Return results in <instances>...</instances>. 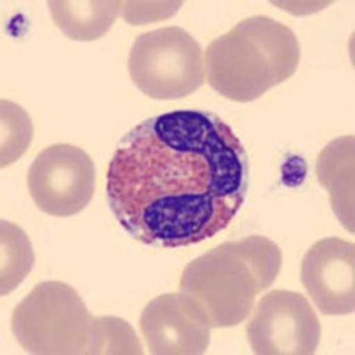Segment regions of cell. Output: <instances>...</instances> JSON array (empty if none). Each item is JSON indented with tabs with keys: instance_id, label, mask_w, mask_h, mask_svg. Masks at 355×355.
I'll return each mask as SVG.
<instances>
[{
	"instance_id": "cell-4",
	"label": "cell",
	"mask_w": 355,
	"mask_h": 355,
	"mask_svg": "<svg viewBox=\"0 0 355 355\" xmlns=\"http://www.w3.org/2000/svg\"><path fill=\"white\" fill-rule=\"evenodd\" d=\"M93 316L75 288L61 281H44L15 307L11 329L28 354H84Z\"/></svg>"
},
{
	"instance_id": "cell-9",
	"label": "cell",
	"mask_w": 355,
	"mask_h": 355,
	"mask_svg": "<svg viewBox=\"0 0 355 355\" xmlns=\"http://www.w3.org/2000/svg\"><path fill=\"white\" fill-rule=\"evenodd\" d=\"M300 279L322 315H352L355 309V245L336 236L318 240L304 256Z\"/></svg>"
},
{
	"instance_id": "cell-2",
	"label": "cell",
	"mask_w": 355,
	"mask_h": 355,
	"mask_svg": "<svg viewBox=\"0 0 355 355\" xmlns=\"http://www.w3.org/2000/svg\"><path fill=\"white\" fill-rule=\"evenodd\" d=\"M283 252L261 234L224 242L189 263L180 291L198 300L211 329L234 327L249 318L254 300L277 279Z\"/></svg>"
},
{
	"instance_id": "cell-14",
	"label": "cell",
	"mask_w": 355,
	"mask_h": 355,
	"mask_svg": "<svg viewBox=\"0 0 355 355\" xmlns=\"http://www.w3.org/2000/svg\"><path fill=\"white\" fill-rule=\"evenodd\" d=\"M33 121L9 100L0 101V166L8 167L24 157L33 141Z\"/></svg>"
},
{
	"instance_id": "cell-8",
	"label": "cell",
	"mask_w": 355,
	"mask_h": 355,
	"mask_svg": "<svg viewBox=\"0 0 355 355\" xmlns=\"http://www.w3.org/2000/svg\"><path fill=\"white\" fill-rule=\"evenodd\" d=\"M139 329L153 355H199L210 347V320L183 291L155 297L142 311Z\"/></svg>"
},
{
	"instance_id": "cell-7",
	"label": "cell",
	"mask_w": 355,
	"mask_h": 355,
	"mask_svg": "<svg viewBox=\"0 0 355 355\" xmlns=\"http://www.w3.org/2000/svg\"><path fill=\"white\" fill-rule=\"evenodd\" d=\"M247 338L259 355H313L318 350L322 327L304 295L275 290L254 304Z\"/></svg>"
},
{
	"instance_id": "cell-5",
	"label": "cell",
	"mask_w": 355,
	"mask_h": 355,
	"mask_svg": "<svg viewBox=\"0 0 355 355\" xmlns=\"http://www.w3.org/2000/svg\"><path fill=\"white\" fill-rule=\"evenodd\" d=\"M128 71L135 87L146 96L180 100L205 84V53L185 28H157L133 41Z\"/></svg>"
},
{
	"instance_id": "cell-13",
	"label": "cell",
	"mask_w": 355,
	"mask_h": 355,
	"mask_svg": "<svg viewBox=\"0 0 355 355\" xmlns=\"http://www.w3.org/2000/svg\"><path fill=\"white\" fill-rule=\"evenodd\" d=\"M84 354L142 355L144 348L128 322L116 316H98L91 322V332H89V341Z\"/></svg>"
},
{
	"instance_id": "cell-10",
	"label": "cell",
	"mask_w": 355,
	"mask_h": 355,
	"mask_svg": "<svg viewBox=\"0 0 355 355\" xmlns=\"http://www.w3.org/2000/svg\"><path fill=\"white\" fill-rule=\"evenodd\" d=\"M354 135L329 142L318 158V182L329 190L334 214L354 233Z\"/></svg>"
},
{
	"instance_id": "cell-6",
	"label": "cell",
	"mask_w": 355,
	"mask_h": 355,
	"mask_svg": "<svg viewBox=\"0 0 355 355\" xmlns=\"http://www.w3.org/2000/svg\"><path fill=\"white\" fill-rule=\"evenodd\" d=\"M96 185L93 158L82 148L53 144L44 148L27 173L34 205L52 217H73L89 206Z\"/></svg>"
},
{
	"instance_id": "cell-15",
	"label": "cell",
	"mask_w": 355,
	"mask_h": 355,
	"mask_svg": "<svg viewBox=\"0 0 355 355\" xmlns=\"http://www.w3.org/2000/svg\"><path fill=\"white\" fill-rule=\"evenodd\" d=\"M183 2H123L121 12L130 25H146L173 17Z\"/></svg>"
},
{
	"instance_id": "cell-1",
	"label": "cell",
	"mask_w": 355,
	"mask_h": 355,
	"mask_svg": "<svg viewBox=\"0 0 355 355\" xmlns=\"http://www.w3.org/2000/svg\"><path fill=\"white\" fill-rule=\"evenodd\" d=\"M249 158L217 114L174 110L133 126L107 169V205L146 245L176 249L214 239L245 202Z\"/></svg>"
},
{
	"instance_id": "cell-3",
	"label": "cell",
	"mask_w": 355,
	"mask_h": 355,
	"mask_svg": "<svg viewBox=\"0 0 355 355\" xmlns=\"http://www.w3.org/2000/svg\"><path fill=\"white\" fill-rule=\"evenodd\" d=\"M300 44L288 25L270 17H250L208 44L206 80L231 101L247 103L293 77Z\"/></svg>"
},
{
	"instance_id": "cell-11",
	"label": "cell",
	"mask_w": 355,
	"mask_h": 355,
	"mask_svg": "<svg viewBox=\"0 0 355 355\" xmlns=\"http://www.w3.org/2000/svg\"><path fill=\"white\" fill-rule=\"evenodd\" d=\"M119 0H52L53 24L73 41H94L105 36L121 12Z\"/></svg>"
},
{
	"instance_id": "cell-12",
	"label": "cell",
	"mask_w": 355,
	"mask_h": 355,
	"mask_svg": "<svg viewBox=\"0 0 355 355\" xmlns=\"http://www.w3.org/2000/svg\"><path fill=\"white\" fill-rule=\"evenodd\" d=\"M0 227V293L9 295L33 270L34 250L27 233L17 224L2 220Z\"/></svg>"
}]
</instances>
